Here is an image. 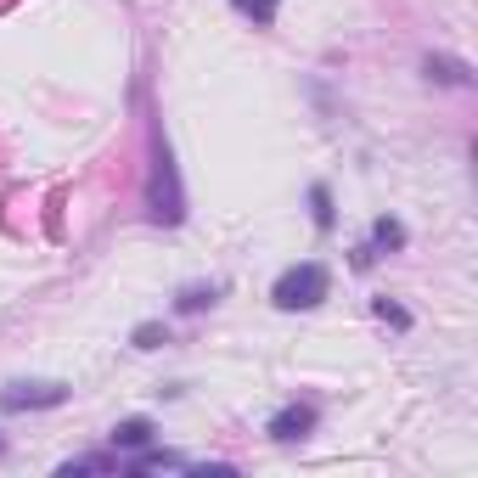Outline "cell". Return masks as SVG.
<instances>
[{"instance_id":"6da1fadb","label":"cell","mask_w":478,"mask_h":478,"mask_svg":"<svg viewBox=\"0 0 478 478\" xmlns=\"http://www.w3.org/2000/svg\"><path fill=\"white\" fill-rule=\"evenodd\" d=\"M147 214L152 226H180L186 219V186L175 169V152L164 141V130H152V169H147Z\"/></svg>"},{"instance_id":"7a4b0ae2","label":"cell","mask_w":478,"mask_h":478,"mask_svg":"<svg viewBox=\"0 0 478 478\" xmlns=\"http://www.w3.org/2000/svg\"><path fill=\"white\" fill-rule=\"evenodd\" d=\"M332 293V276H327V265L321 259H304V265H287L281 276H276V287H270V299H276V310H315Z\"/></svg>"},{"instance_id":"3957f363","label":"cell","mask_w":478,"mask_h":478,"mask_svg":"<svg viewBox=\"0 0 478 478\" xmlns=\"http://www.w3.org/2000/svg\"><path fill=\"white\" fill-rule=\"evenodd\" d=\"M68 400V382H6L0 389V411H56Z\"/></svg>"},{"instance_id":"277c9868","label":"cell","mask_w":478,"mask_h":478,"mask_svg":"<svg viewBox=\"0 0 478 478\" xmlns=\"http://www.w3.org/2000/svg\"><path fill=\"white\" fill-rule=\"evenodd\" d=\"M265 433H270L276 444H299V439H310V433H315V405H310V400H293V405H281L276 417L265 422Z\"/></svg>"},{"instance_id":"5b68a950","label":"cell","mask_w":478,"mask_h":478,"mask_svg":"<svg viewBox=\"0 0 478 478\" xmlns=\"http://www.w3.org/2000/svg\"><path fill=\"white\" fill-rule=\"evenodd\" d=\"M422 74L433 79V85H456V90H467L473 85V68H467V62H456V56H422Z\"/></svg>"},{"instance_id":"8992f818","label":"cell","mask_w":478,"mask_h":478,"mask_svg":"<svg viewBox=\"0 0 478 478\" xmlns=\"http://www.w3.org/2000/svg\"><path fill=\"white\" fill-rule=\"evenodd\" d=\"M366 242H371V253H400V248H405V226H400V219H389V214H377Z\"/></svg>"},{"instance_id":"52a82bcc","label":"cell","mask_w":478,"mask_h":478,"mask_svg":"<svg viewBox=\"0 0 478 478\" xmlns=\"http://www.w3.org/2000/svg\"><path fill=\"white\" fill-rule=\"evenodd\" d=\"M152 433H158V428H152L147 417H130V422L113 428V451H141V444H152Z\"/></svg>"},{"instance_id":"ba28073f","label":"cell","mask_w":478,"mask_h":478,"mask_svg":"<svg viewBox=\"0 0 478 478\" xmlns=\"http://www.w3.org/2000/svg\"><path fill=\"white\" fill-rule=\"evenodd\" d=\"M113 467H124L118 451H113V456H107V451H96V456H79V462H62L56 473H62V478H79V473H113Z\"/></svg>"},{"instance_id":"9c48e42d","label":"cell","mask_w":478,"mask_h":478,"mask_svg":"<svg viewBox=\"0 0 478 478\" xmlns=\"http://www.w3.org/2000/svg\"><path fill=\"white\" fill-rule=\"evenodd\" d=\"M310 208H315V231H332V226H338V208H332V191H327L321 180L310 186Z\"/></svg>"},{"instance_id":"30bf717a","label":"cell","mask_w":478,"mask_h":478,"mask_svg":"<svg viewBox=\"0 0 478 478\" xmlns=\"http://www.w3.org/2000/svg\"><path fill=\"white\" fill-rule=\"evenodd\" d=\"M124 467H130V473H158V467H186V456H175V451H147V444H141V456H130Z\"/></svg>"},{"instance_id":"8fae6325","label":"cell","mask_w":478,"mask_h":478,"mask_svg":"<svg viewBox=\"0 0 478 478\" xmlns=\"http://www.w3.org/2000/svg\"><path fill=\"white\" fill-rule=\"evenodd\" d=\"M214 299H219V287H180L175 310H180V315H198V310H208Z\"/></svg>"},{"instance_id":"7c38bea8","label":"cell","mask_w":478,"mask_h":478,"mask_svg":"<svg viewBox=\"0 0 478 478\" xmlns=\"http://www.w3.org/2000/svg\"><path fill=\"white\" fill-rule=\"evenodd\" d=\"M371 315H377V321H389V327H411V310L405 304H394V299H371Z\"/></svg>"},{"instance_id":"4fadbf2b","label":"cell","mask_w":478,"mask_h":478,"mask_svg":"<svg viewBox=\"0 0 478 478\" xmlns=\"http://www.w3.org/2000/svg\"><path fill=\"white\" fill-rule=\"evenodd\" d=\"M158 343H169V327L141 321V327H136V349H158Z\"/></svg>"},{"instance_id":"5bb4252c","label":"cell","mask_w":478,"mask_h":478,"mask_svg":"<svg viewBox=\"0 0 478 478\" xmlns=\"http://www.w3.org/2000/svg\"><path fill=\"white\" fill-rule=\"evenodd\" d=\"M231 6H242V12H248L253 23H259V28H265V23L276 17V0H231Z\"/></svg>"},{"instance_id":"9a60e30c","label":"cell","mask_w":478,"mask_h":478,"mask_svg":"<svg viewBox=\"0 0 478 478\" xmlns=\"http://www.w3.org/2000/svg\"><path fill=\"white\" fill-rule=\"evenodd\" d=\"M371 265H377V253H371V242H361L355 248V270H371Z\"/></svg>"},{"instance_id":"2e32d148","label":"cell","mask_w":478,"mask_h":478,"mask_svg":"<svg viewBox=\"0 0 478 478\" xmlns=\"http://www.w3.org/2000/svg\"><path fill=\"white\" fill-rule=\"evenodd\" d=\"M0 456H6V433H0Z\"/></svg>"}]
</instances>
